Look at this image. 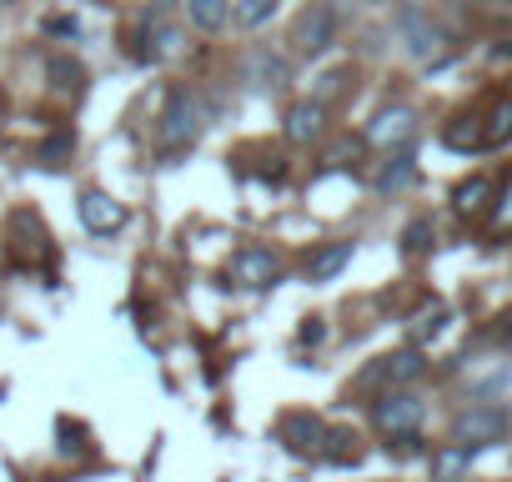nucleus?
Wrapping results in <instances>:
<instances>
[{"label": "nucleus", "instance_id": "obj_4", "mask_svg": "<svg viewBox=\"0 0 512 482\" xmlns=\"http://www.w3.org/2000/svg\"><path fill=\"white\" fill-rule=\"evenodd\" d=\"M277 277H282V267L267 247H241L231 257V282L246 292H267V287H277Z\"/></svg>", "mask_w": 512, "mask_h": 482}, {"label": "nucleus", "instance_id": "obj_15", "mask_svg": "<svg viewBox=\"0 0 512 482\" xmlns=\"http://www.w3.org/2000/svg\"><path fill=\"white\" fill-rule=\"evenodd\" d=\"M347 262H352V241H332V247H322V252L307 257V277L312 282H332Z\"/></svg>", "mask_w": 512, "mask_h": 482}, {"label": "nucleus", "instance_id": "obj_28", "mask_svg": "<svg viewBox=\"0 0 512 482\" xmlns=\"http://www.w3.org/2000/svg\"><path fill=\"white\" fill-rule=\"evenodd\" d=\"M492 226H497V231H512V181H507V191H502L497 206H492Z\"/></svg>", "mask_w": 512, "mask_h": 482}, {"label": "nucleus", "instance_id": "obj_19", "mask_svg": "<svg viewBox=\"0 0 512 482\" xmlns=\"http://www.w3.org/2000/svg\"><path fill=\"white\" fill-rule=\"evenodd\" d=\"M46 76H51V86H56L61 96H76V91L86 86V66H81V61H71V56H51Z\"/></svg>", "mask_w": 512, "mask_h": 482}, {"label": "nucleus", "instance_id": "obj_16", "mask_svg": "<svg viewBox=\"0 0 512 482\" xmlns=\"http://www.w3.org/2000/svg\"><path fill=\"white\" fill-rule=\"evenodd\" d=\"M181 16L196 31H221L226 16H231V0H181Z\"/></svg>", "mask_w": 512, "mask_h": 482}, {"label": "nucleus", "instance_id": "obj_20", "mask_svg": "<svg viewBox=\"0 0 512 482\" xmlns=\"http://www.w3.org/2000/svg\"><path fill=\"white\" fill-rule=\"evenodd\" d=\"M442 141L457 146V151H477L482 146V116H457L442 126Z\"/></svg>", "mask_w": 512, "mask_h": 482}, {"label": "nucleus", "instance_id": "obj_13", "mask_svg": "<svg viewBox=\"0 0 512 482\" xmlns=\"http://www.w3.org/2000/svg\"><path fill=\"white\" fill-rule=\"evenodd\" d=\"M472 452H477V447H467V442H442V447L432 452V482H457V477L472 467Z\"/></svg>", "mask_w": 512, "mask_h": 482}, {"label": "nucleus", "instance_id": "obj_32", "mask_svg": "<svg viewBox=\"0 0 512 482\" xmlns=\"http://www.w3.org/2000/svg\"><path fill=\"white\" fill-rule=\"evenodd\" d=\"M367 6H382V0H367Z\"/></svg>", "mask_w": 512, "mask_h": 482}, {"label": "nucleus", "instance_id": "obj_25", "mask_svg": "<svg viewBox=\"0 0 512 482\" xmlns=\"http://www.w3.org/2000/svg\"><path fill=\"white\" fill-rule=\"evenodd\" d=\"M442 322H447V307H427V312L412 322V337H417V342H427V337H437V332H442Z\"/></svg>", "mask_w": 512, "mask_h": 482}, {"label": "nucleus", "instance_id": "obj_6", "mask_svg": "<svg viewBox=\"0 0 512 482\" xmlns=\"http://www.w3.org/2000/svg\"><path fill=\"white\" fill-rule=\"evenodd\" d=\"M322 437H327V427L312 417V412H287L282 422H277V442L292 452V457H322Z\"/></svg>", "mask_w": 512, "mask_h": 482}, {"label": "nucleus", "instance_id": "obj_22", "mask_svg": "<svg viewBox=\"0 0 512 482\" xmlns=\"http://www.w3.org/2000/svg\"><path fill=\"white\" fill-rule=\"evenodd\" d=\"M502 141H512V96H502L482 126V146H502Z\"/></svg>", "mask_w": 512, "mask_h": 482}, {"label": "nucleus", "instance_id": "obj_14", "mask_svg": "<svg viewBox=\"0 0 512 482\" xmlns=\"http://www.w3.org/2000/svg\"><path fill=\"white\" fill-rule=\"evenodd\" d=\"M186 46V31L171 21H146V61H166Z\"/></svg>", "mask_w": 512, "mask_h": 482}, {"label": "nucleus", "instance_id": "obj_12", "mask_svg": "<svg viewBox=\"0 0 512 482\" xmlns=\"http://www.w3.org/2000/svg\"><path fill=\"white\" fill-rule=\"evenodd\" d=\"M422 372H427V357H422L417 347H407V352H392V357H382V362H377V377H387L392 387H412Z\"/></svg>", "mask_w": 512, "mask_h": 482}, {"label": "nucleus", "instance_id": "obj_5", "mask_svg": "<svg viewBox=\"0 0 512 482\" xmlns=\"http://www.w3.org/2000/svg\"><path fill=\"white\" fill-rule=\"evenodd\" d=\"M292 41H297L302 56H322V51L337 41V11H332V6H307V11L297 16Z\"/></svg>", "mask_w": 512, "mask_h": 482}, {"label": "nucleus", "instance_id": "obj_24", "mask_svg": "<svg viewBox=\"0 0 512 482\" xmlns=\"http://www.w3.org/2000/svg\"><path fill=\"white\" fill-rule=\"evenodd\" d=\"M71 151H76V136H71V131H51V136L41 141V161H46V166H66Z\"/></svg>", "mask_w": 512, "mask_h": 482}, {"label": "nucleus", "instance_id": "obj_9", "mask_svg": "<svg viewBox=\"0 0 512 482\" xmlns=\"http://www.w3.org/2000/svg\"><path fill=\"white\" fill-rule=\"evenodd\" d=\"M412 136H417V116H412L407 106H387V111L367 126V141H372V146H387V151H392V146H407Z\"/></svg>", "mask_w": 512, "mask_h": 482}, {"label": "nucleus", "instance_id": "obj_1", "mask_svg": "<svg viewBox=\"0 0 512 482\" xmlns=\"http://www.w3.org/2000/svg\"><path fill=\"white\" fill-rule=\"evenodd\" d=\"M201 121H206V106H201V96H196V91H186V86H176V91L166 96V106H161L156 141H161L166 151H186V146L201 136Z\"/></svg>", "mask_w": 512, "mask_h": 482}, {"label": "nucleus", "instance_id": "obj_8", "mask_svg": "<svg viewBox=\"0 0 512 482\" xmlns=\"http://www.w3.org/2000/svg\"><path fill=\"white\" fill-rule=\"evenodd\" d=\"M241 81H251L256 91H282L287 81H292V66H287V56H277V51H251L246 56V66H241Z\"/></svg>", "mask_w": 512, "mask_h": 482}, {"label": "nucleus", "instance_id": "obj_26", "mask_svg": "<svg viewBox=\"0 0 512 482\" xmlns=\"http://www.w3.org/2000/svg\"><path fill=\"white\" fill-rule=\"evenodd\" d=\"M41 31H46V36H61V41H76V36H81V21H76V16H46Z\"/></svg>", "mask_w": 512, "mask_h": 482}, {"label": "nucleus", "instance_id": "obj_23", "mask_svg": "<svg viewBox=\"0 0 512 482\" xmlns=\"http://www.w3.org/2000/svg\"><path fill=\"white\" fill-rule=\"evenodd\" d=\"M437 241V226L427 221V216H417V221H407V231H402V252L407 257H422L427 247Z\"/></svg>", "mask_w": 512, "mask_h": 482}, {"label": "nucleus", "instance_id": "obj_18", "mask_svg": "<svg viewBox=\"0 0 512 482\" xmlns=\"http://www.w3.org/2000/svg\"><path fill=\"white\" fill-rule=\"evenodd\" d=\"M487 201H492V181H487V176H472V181H462V186L452 191L457 216H477V211H487Z\"/></svg>", "mask_w": 512, "mask_h": 482}, {"label": "nucleus", "instance_id": "obj_10", "mask_svg": "<svg viewBox=\"0 0 512 482\" xmlns=\"http://www.w3.org/2000/svg\"><path fill=\"white\" fill-rule=\"evenodd\" d=\"M322 131H327V101L307 96V101H297V106L287 111V136H292L297 146H312Z\"/></svg>", "mask_w": 512, "mask_h": 482}, {"label": "nucleus", "instance_id": "obj_17", "mask_svg": "<svg viewBox=\"0 0 512 482\" xmlns=\"http://www.w3.org/2000/svg\"><path fill=\"white\" fill-rule=\"evenodd\" d=\"M322 457L337 462V467H347V462L362 457V437H357L352 427H327V437H322Z\"/></svg>", "mask_w": 512, "mask_h": 482}, {"label": "nucleus", "instance_id": "obj_31", "mask_svg": "<svg viewBox=\"0 0 512 482\" xmlns=\"http://www.w3.org/2000/svg\"><path fill=\"white\" fill-rule=\"evenodd\" d=\"M322 337H327V332H322V322H317V317H312V322H307V327H302V342H322Z\"/></svg>", "mask_w": 512, "mask_h": 482}, {"label": "nucleus", "instance_id": "obj_21", "mask_svg": "<svg viewBox=\"0 0 512 482\" xmlns=\"http://www.w3.org/2000/svg\"><path fill=\"white\" fill-rule=\"evenodd\" d=\"M282 0H236V26L241 31H262L272 16H277Z\"/></svg>", "mask_w": 512, "mask_h": 482}, {"label": "nucleus", "instance_id": "obj_2", "mask_svg": "<svg viewBox=\"0 0 512 482\" xmlns=\"http://www.w3.org/2000/svg\"><path fill=\"white\" fill-rule=\"evenodd\" d=\"M512 432V417L492 402H472L467 412L452 417V442H467V447H487V442H502Z\"/></svg>", "mask_w": 512, "mask_h": 482}, {"label": "nucleus", "instance_id": "obj_27", "mask_svg": "<svg viewBox=\"0 0 512 482\" xmlns=\"http://www.w3.org/2000/svg\"><path fill=\"white\" fill-rule=\"evenodd\" d=\"M342 86H347V71H327V76H317V91H312V96H317V101H332Z\"/></svg>", "mask_w": 512, "mask_h": 482}, {"label": "nucleus", "instance_id": "obj_11", "mask_svg": "<svg viewBox=\"0 0 512 482\" xmlns=\"http://www.w3.org/2000/svg\"><path fill=\"white\" fill-rule=\"evenodd\" d=\"M412 181H417V156H412L407 146L387 151V156H382V166H377V176H372V186H377V191H407Z\"/></svg>", "mask_w": 512, "mask_h": 482}, {"label": "nucleus", "instance_id": "obj_30", "mask_svg": "<svg viewBox=\"0 0 512 482\" xmlns=\"http://www.w3.org/2000/svg\"><path fill=\"white\" fill-rule=\"evenodd\" d=\"M171 6H181V0H151V11H146V21H166V11Z\"/></svg>", "mask_w": 512, "mask_h": 482}, {"label": "nucleus", "instance_id": "obj_29", "mask_svg": "<svg viewBox=\"0 0 512 482\" xmlns=\"http://www.w3.org/2000/svg\"><path fill=\"white\" fill-rule=\"evenodd\" d=\"M387 452H397V457H417V452H422V437H417V432H397V442H387Z\"/></svg>", "mask_w": 512, "mask_h": 482}, {"label": "nucleus", "instance_id": "obj_7", "mask_svg": "<svg viewBox=\"0 0 512 482\" xmlns=\"http://www.w3.org/2000/svg\"><path fill=\"white\" fill-rule=\"evenodd\" d=\"M76 211H81V226L96 231V236H111V231L126 226V206L116 196H106V191H81Z\"/></svg>", "mask_w": 512, "mask_h": 482}, {"label": "nucleus", "instance_id": "obj_3", "mask_svg": "<svg viewBox=\"0 0 512 482\" xmlns=\"http://www.w3.org/2000/svg\"><path fill=\"white\" fill-rule=\"evenodd\" d=\"M372 417H377V427H382L387 437H397V432H417L422 417H427V402H422L417 392H407V387H392L387 397L372 402Z\"/></svg>", "mask_w": 512, "mask_h": 482}]
</instances>
